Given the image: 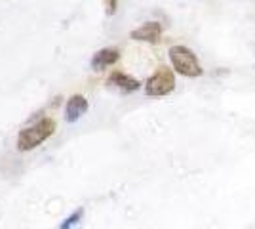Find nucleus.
Returning a JSON list of instances; mask_svg holds the SVG:
<instances>
[{
	"label": "nucleus",
	"mask_w": 255,
	"mask_h": 229,
	"mask_svg": "<svg viewBox=\"0 0 255 229\" xmlns=\"http://www.w3.org/2000/svg\"><path fill=\"white\" fill-rule=\"evenodd\" d=\"M53 132H55V120L50 119V117H44V119L27 126V128H23L17 134V149L19 151H31L34 147L42 145L48 138H52Z\"/></svg>",
	"instance_id": "1"
},
{
	"label": "nucleus",
	"mask_w": 255,
	"mask_h": 229,
	"mask_svg": "<svg viewBox=\"0 0 255 229\" xmlns=\"http://www.w3.org/2000/svg\"><path fill=\"white\" fill-rule=\"evenodd\" d=\"M168 55H170L173 71L179 73V75L194 78V76H200L204 73V69L200 65L196 54L192 52L191 48H187V46H181V44L179 46H171Z\"/></svg>",
	"instance_id": "2"
},
{
	"label": "nucleus",
	"mask_w": 255,
	"mask_h": 229,
	"mask_svg": "<svg viewBox=\"0 0 255 229\" xmlns=\"http://www.w3.org/2000/svg\"><path fill=\"white\" fill-rule=\"evenodd\" d=\"M173 90H175V75H173V69L166 65H160L145 82V94L152 98L168 96Z\"/></svg>",
	"instance_id": "3"
},
{
	"label": "nucleus",
	"mask_w": 255,
	"mask_h": 229,
	"mask_svg": "<svg viewBox=\"0 0 255 229\" xmlns=\"http://www.w3.org/2000/svg\"><path fill=\"white\" fill-rule=\"evenodd\" d=\"M162 36V25L158 21H147L143 23L141 27L133 29L129 33V38L133 40H139V42H149V44H156Z\"/></svg>",
	"instance_id": "4"
},
{
	"label": "nucleus",
	"mask_w": 255,
	"mask_h": 229,
	"mask_svg": "<svg viewBox=\"0 0 255 229\" xmlns=\"http://www.w3.org/2000/svg\"><path fill=\"white\" fill-rule=\"evenodd\" d=\"M88 99L82 94H75L67 99V105H65V119L67 122H76L82 115H86L88 111Z\"/></svg>",
	"instance_id": "5"
},
{
	"label": "nucleus",
	"mask_w": 255,
	"mask_h": 229,
	"mask_svg": "<svg viewBox=\"0 0 255 229\" xmlns=\"http://www.w3.org/2000/svg\"><path fill=\"white\" fill-rule=\"evenodd\" d=\"M118 57H120V50L118 48H103L94 54L90 65L94 71H105L107 67H111L113 63H117Z\"/></svg>",
	"instance_id": "6"
},
{
	"label": "nucleus",
	"mask_w": 255,
	"mask_h": 229,
	"mask_svg": "<svg viewBox=\"0 0 255 229\" xmlns=\"http://www.w3.org/2000/svg\"><path fill=\"white\" fill-rule=\"evenodd\" d=\"M109 84L115 88H120L122 92H135V90L141 88V82H139L137 78L126 75L122 71H115L113 75L109 76Z\"/></svg>",
	"instance_id": "7"
},
{
	"label": "nucleus",
	"mask_w": 255,
	"mask_h": 229,
	"mask_svg": "<svg viewBox=\"0 0 255 229\" xmlns=\"http://www.w3.org/2000/svg\"><path fill=\"white\" fill-rule=\"evenodd\" d=\"M82 218H84V208H78V210H75L69 218H65L63 222H61L59 229H73L75 226H78V224L82 222Z\"/></svg>",
	"instance_id": "8"
},
{
	"label": "nucleus",
	"mask_w": 255,
	"mask_h": 229,
	"mask_svg": "<svg viewBox=\"0 0 255 229\" xmlns=\"http://www.w3.org/2000/svg\"><path fill=\"white\" fill-rule=\"evenodd\" d=\"M118 2H120V0H103V4H105V10H107V15H115V13H117Z\"/></svg>",
	"instance_id": "9"
}]
</instances>
